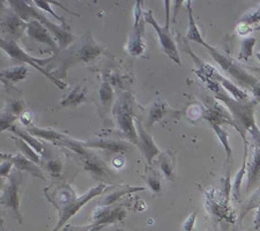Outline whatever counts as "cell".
<instances>
[{
    "mask_svg": "<svg viewBox=\"0 0 260 231\" xmlns=\"http://www.w3.org/2000/svg\"><path fill=\"white\" fill-rule=\"evenodd\" d=\"M109 188L104 184H99L98 186L90 188L86 194L82 196H77L75 192L69 184L57 185L56 187H47L45 188V195L48 200L52 205L56 206L58 213H59V221L56 225L54 230L60 229L61 226L66 224V222L71 220L75 214H77L82 206L98 196L102 193L106 192Z\"/></svg>",
    "mask_w": 260,
    "mask_h": 231,
    "instance_id": "1",
    "label": "cell"
},
{
    "mask_svg": "<svg viewBox=\"0 0 260 231\" xmlns=\"http://www.w3.org/2000/svg\"><path fill=\"white\" fill-rule=\"evenodd\" d=\"M8 4H10L11 10L14 12L15 14H18L21 19L27 21L31 20H39L42 23L47 27L50 31H51L52 35L59 41L60 48H66L69 46L72 42L75 40V36L72 34L66 31L65 29H62L58 24H54L52 21H50L47 16L42 14L36 8H34L32 4L29 3L28 0H7Z\"/></svg>",
    "mask_w": 260,
    "mask_h": 231,
    "instance_id": "2",
    "label": "cell"
},
{
    "mask_svg": "<svg viewBox=\"0 0 260 231\" xmlns=\"http://www.w3.org/2000/svg\"><path fill=\"white\" fill-rule=\"evenodd\" d=\"M0 46H2V49L12 58V59L18 60L21 62H26V64L30 65L31 67H34V69L43 74L45 78H48L50 81H51L53 85H56L59 89H65L66 88L67 85L65 82H62L60 79L56 78V75L50 73L49 70L47 71L43 67L44 65H47L48 62H50L54 58L53 56L47 58V59H37V58L31 57L30 54H28L26 51H24V50L21 48V46L16 43L14 40L2 39V41H0Z\"/></svg>",
    "mask_w": 260,
    "mask_h": 231,
    "instance_id": "3",
    "label": "cell"
},
{
    "mask_svg": "<svg viewBox=\"0 0 260 231\" xmlns=\"http://www.w3.org/2000/svg\"><path fill=\"white\" fill-rule=\"evenodd\" d=\"M134 102L131 94H123L117 101L116 104L112 108L117 126H118L121 133L126 137L129 141L134 145H139V134L138 129L133 124V115L134 111Z\"/></svg>",
    "mask_w": 260,
    "mask_h": 231,
    "instance_id": "4",
    "label": "cell"
},
{
    "mask_svg": "<svg viewBox=\"0 0 260 231\" xmlns=\"http://www.w3.org/2000/svg\"><path fill=\"white\" fill-rule=\"evenodd\" d=\"M102 52L103 49L93 40L91 34L87 32V35L83 36L82 40L70 50L69 56L66 58H62L60 70H58V72L61 73L60 75L64 78L66 71L70 66H73L78 64V62L93 61Z\"/></svg>",
    "mask_w": 260,
    "mask_h": 231,
    "instance_id": "5",
    "label": "cell"
},
{
    "mask_svg": "<svg viewBox=\"0 0 260 231\" xmlns=\"http://www.w3.org/2000/svg\"><path fill=\"white\" fill-rule=\"evenodd\" d=\"M205 48H207V50L211 53V56L214 58L217 64H219L222 69H223L225 72H228L233 78L237 80L238 82H241L242 85L250 87L252 89L253 92L258 90V88L260 87V82L257 81L252 75H250L249 73L244 71L242 66H240L237 62H235L234 60L230 59L227 56H224L223 53H221L219 50H216L215 48H213L209 44H207L206 42H204L203 44Z\"/></svg>",
    "mask_w": 260,
    "mask_h": 231,
    "instance_id": "6",
    "label": "cell"
},
{
    "mask_svg": "<svg viewBox=\"0 0 260 231\" xmlns=\"http://www.w3.org/2000/svg\"><path fill=\"white\" fill-rule=\"evenodd\" d=\"M22 178L23 177L20 174V170L16 169L14 172H12V175L8 176V184L2 194V206L6 208H11L14 212L19 223H22V216H21L19 208V192Z\"/></svg>",
    "mask_w": 260,
    "mask_h": 231,
    "instance_id": "7",
    "label": "cell"
},
{
    "mask_svg": "<svg viewBox=\"0 0 260 231\" xmlns=\"http://www.w3.org/2000/svg\"><path fill=\"white\" fill-rule=\"evenodd\" d=\"M145 16V21L147 23H149L150 26L154 28V30L156 31L158 40H160V44L162 46L163 51L166 52L168 57L170 58L171 60L176 62L177 65H180V60H179V54H178V50L177 46H176L175 42L173 40V37L169 34V28L168 27H161L160 24L156 22V20L154 19L153 16V12L148 11L144 13Z\"/></svg>",
    "mask_w": 260,
    "mask_h": 231,
    "instance_id": "8",
    "label": "cell"
},
{
    "mask_svg": "<svg viewBox=\"0 0 260 231\" xmlns=\"http://www.w3.org/2000/svg\"><path fill=\"white\" fill-rule=\"evenodd\" d=\"M142 0H138L136 8H134V27L132 35L129 37V41L127 43V51L131 56H140L145 50L144 44V23L142 20H145L144 12H142Z\"/></svg>",
    "mask_w": 260,
    "mask_h": 231,
    "instance_id": "9",
    "label": "cell"
},
{
    "mask_svg": "<svg viewBox=\"0 0 260 231\" xmlns=\"http://www.w3.org/2000/svg\"><path fill=\"white\" fill-rule=\"evenodd\" d=\"M27 32L32 40L48 45L53 52L58 51V45L51 36V31L39 20H31L27 23Z\"/></svg>",
    "mask_w": 260,
    "mask_h": 231,
    "instance_id": "10",
    "label": "cell"
},
{
    "mask_svg": "<svg viewBox=\"0 0 260 231\" xmlns=\"http://www.w3.org/2000/svg\"><path fill=\"white\" fill-rule=\"evenodd\" d=\"M123 208L124 207H121V206L117 208H110V206H103L102 208L94 213V223L89 226H102L123 220L126 215V212Z\"/></svg>",
    "mask_w": 260,
    "mask_h": 231,
    "instance_id": "11",
    "label": "cell"
},
{
    "mask_svg": "<svg viewBox=\"0 0 260 231\" xmlns=\"http://www.w3.org/2000/svg\"><path fill=\"white\" fill-rule=\"evenodd\" d=\"M24 29H27V23L24 20L20 18L18 14H15L13 11L4 12L2 16V30L7 34H10L12 39H19L22 36Z\"/></svg>",
    "mask_w": 260,
    "mask_h": 231,
    "instance_id": "12",
    "label": "cell"
},
{
    "mask_svg": "<svg viewBox=\"0 0 260 231\" xmlns=\"http://www.w3.org/2000/svg\"><path fill=\"white\" fill-rule=\"evenodd\" d=\"M2 159H10V161L13 162L14 167L20 171H26L28 174L32 175L34 177L45 179L43 172H42L40 166L31 161L30 158L24 156L23 154H16V155H11V154H2Z\"/></svg>",
    "mask_w": 260,
    "mask_h": 231,
    "instance_id": "13",
    "label": "cell"
},
{
    "mask_svg": "<svg viewBox=\"0 0 260 231\" xmlns=\"http://www.w3.org/2000/svg\"><path fill=\"white\" fill-rule=\"evenodd\" d=\"M137 129H138V134H139L140 149L145 155L147 163L150 164V163L153 162L154 157H156L157 155L161 154V150L157 148V146L154 142L152 136H150V134L147 132L144 127H142L140 123H138Z\"/></svg>",
    "mask_w": 260,
    "mask_h": 231,
    "instance_id": "14",
    "label": "cell"
},
{
    "mask_svg": "<svg viewBox=\"0 0 260 231\" xmlns=\"http://www.w3.org/2000/svg\"><path fill=\"white\" fill-rule=\"evenodd\" d=\"M87 148H99L104 149L107 152L119 154V153H128L129 145L125 144L123 141L110 140V139H93L83 142Z\"/></svg>",
    "mask_w": 260,
    "mask_h": 231,
    "instance_id": "15",
    "label": "cell"
},
{
    "mask_svg": "<svg viewBox=\"0 0 260 231\" xmlns=\"http://www.w3.org/2000/svg\"><path fill=\"white\" fill-rule=\"evenodd\" d=\"M8 131H11L13 134H15L16 137H20L21 139H23L24 141L28 142L29 145H30L34 149L36 150L37 153H39L41 156L43 157H47L48 154H47V148H45L44 144H42V142L39 140V139H36L37 137L32 136L31 133H29L28 131H24V129H21L19 128L18 126H11L10 129Z\"/></svg>",
    "mask_w": 260,
    "mask_h": 231,
    "instance_id": "16",
    "label": "cell"
},
{
    "mask_svg": "<svg viewBox=\"0 0 260 231\" xmlns=\"http://www.w3.org/2000/svg\"><path fill=\"white\" fill-rule=\"evenodd\" d=\"M170 112H171L170 108L165 102V101H162V100L154 101V102L152 103V106H150V108H149L148 121H147V125H148L149 127H152L154 123H156V121L161 120L162 118H165L168 113H170Z\"/></svg>",
    "mask_w": 260,
    "mask_h": 231,
    "instance_id": "17",
    "label": "cell"
},
{
    "mask_svg": "<svg viewBox=\"0 0 260 231\" xmlns=\"http://www.w3.org/2000/svg\"><path fill=\"white\" fill-rule=\"evenodd\" d=\"M27 74H28L27 67L24 65H19V66L10 67V69L2 70L0 78H2V81L4 83H16L26 79Z\"/></svg>",
    "mask_w": 260,
    "mask_h": 231,
    "instance_id": "18",
    "label": "cell"
},
{
    "mask_svg": "<svg viewBox=\"0 0 260 231\" xmlns=\"http://www.w3.org/2000/svg\"><path fill=\"white\" fill-rule=\"evenodd\" d=\"M31 2H32L34 4H35V5H36L37 7L41 8L42 11H44V12H47V13L51 14L54 19H56L57 21H59V22H60V23H62V24L65 23L64 19L60 18L59 15H57L56 13H54V11L52 10V8H51V5L58 6L59 8H61L62 11L67 12V13H70V14H72V15H77V16H79V14L74 13L73 11H71L70 8H67L66 6L62 5V4L58 2V0H31Z\"/></svg>",
    "mask_w": 260,
    "mask_h": 231,
    "instance_id": "19",
    "label": "cell"
},
{
    "mask_svg": "<svg viewBox=\"0 0 260 231\" xmlns=\"http://www.w3.org/2000/svg\"><path fill=\"white\" fill-rule=\"evenodd\" d=\"M260 178V148L257 146L254 149V155L249 168V176H247L246 190L250 191L254 187Z\"/></svg>",
    "mask_w": 260,
    "mask_h": 231,
    "instance_id": "20",
    "label": "cell"
},
{
    "mask_svg": "<svg viewBox=\"0 0 260 231\" xmlns=\"http://www.w3.org/2000/svg\"><path fill=\"white\" fill-rule=\"evenodd\" d=\"M145 187H132V186H117V190H114L104 196V199L101 201L100 206H111L117 200H119L123 195L129 194L133 192L144 191Z\"/></svg>",
    "mask_w": 260,
    "mask_h": 231,
    "instance_id": "21",
    "label": "cell"
},
{
    "mask_svg": "<svg viewBox=\"0 0 260 231\" xmlns=\"http://www.w3.org/2000/svg\"><path fill=\"white\" fill-rule=\"evenodd\" d=\"M87 88L85 87H75L66 97L60 102V107H78L79 104L83 103L86 101Z\"/></svg>",
    "mask_w": 260,
    "mask_h": 231,
    "instance_id": "22",
    "label": "cell"
},
{
    "mask_svg": "<svg viewBox=\"0 0 260 231\" xmlns=\"http://www.w3.org/2000/svg\"><path fill=\"white\" fill-rule=\"evenodd\" d=\"M186 11L188 14V29H187V34H186V39H187V41H192V42H196V43H198V44H203L205 41L203 40V37H201V35H200L198 27H197L193 14H192V7H191L190 2H188L186 5Z\"/></svg>",
    "mask_w": 260,
    "mask_h": 231,
    "instance_id": "23",
    "label": "cell"
},
{
    "mask_svg": "<svg viewBox=\"0 0 260 231\" xmlns=\"http://www.w3.org/2000/svg\"><path fill=\"white\" fill-rule=\"evenodd\" d=\"M15 142V145L18 146V148L21 150V153H22L24 156H27L28 158H30L31 161H34L37 164H42V159H41V155L36 152L35 149L32 148V147L23 140V139H21L20 137H13L12 138Z\"/></svg>",
    "mask_w": 260,
    "mask_h": 231,
    "instance_id": "24",
    "label": "cell"
},
{
    "mask_svg": "<svg viewBox=\"0 0 260 231\" xmlns=\"http://www.w3.org/2000/svg\"><path fill=\"white\" fill-rule=\"evenodd\" d=\"M99 96L101 103L104 108V113H107L109 109L111 108L112 101H114V89H112L111 85L108 81H103L102 85H101Z\"/></svg>",
    "mask_w": 260,
    "mask_h": 231,
    "instance_id": "25",
    "label": "cell"
},
{
    "mask_svg": "<svg viewBox=\"0 0 260 231\" xmlns=\"http://www.w3.org/2000/svg\"><path fill=\"white\" fill-rule=\"evenodd\" d=\"M244 159H243V167L242 169L238 171V174L236 175V178H235V182H234V196L236 199H238V196H240V190H241V184H242V180H243V176H244V172L246 169V156H247V142H245V149H244Z\"/></svg>",
    "mask_w": 260,
    "mask_h": 231,
    "instance_id": "26",
    "label": "cell"
},
{
    "mask_svg": "<svg viewBox=\"0 0 260 231\" xmlns=\"http://www.w3.org/2000/svg\"><path fill=\"white\" fill-rule=\"evenodd\" d=\"M211 125L214 128V131H215L217 138H219L220 141L222 142V145L224 146L225 152H227V159L229 161L230 157H232V148H230V146L228 144V133L225 132L219 124H211Z\"/></svg>",
    "mask_w": 260,
    "mask_h": 231,
    "instance_id": "27",
    "label": "cell"
},
{
    "mask_svg": "<svg viewBox=\"0 0 260 231\" xmlns=\"http://www.w3.org/2000/svg\"><path fill=\"white\" fill-rule=\"evenodd\" d=\"M160 167L163 174L166 175L168 179H174V169H173V162L169 157V154H160Z\"/></svg>",
    "mask_w": 260,
    "mask_h": 231,
    "instance_id": "28",
    "label": "cell"
},
{
    "mask_svg": "<svg viewBox=\"0 0 260 231\" xmlns=\"http://www.w3.org/2000/svg\"><path fill=\"white\" fill-rule=\"evenodd\" d=\"M255 44V39H246L242 42V49H241V53H240V59H244L247 60L249 58L252 56V49L253 45Z\"/></svg>",
    "mask_w": 260,
    "mask_h": 231,
    "instance_id": "29",
    "label": "cell"
},
{
    "mask_svg": "<svg viewBox=\"0 0 260 231\" xmlns=\"http://www.w3.org/2000/svg\"><path fill=\"white\" fill-rule=\"evenodd\" d=\"M238 22L244 23V24H246V26H251V24L259 23L260 22V5L252 12H250V13H247L244 16H242Z\"/></svg>",
    "mask_w": 260,
    "mask_h": 231,
    "instance_id": "30",
    "label": "cell"
},
{
    "mask_svg": "<svg viewBox=\"0 0 260 231\" xmlns=\"http://www.w3.org/2000/svg\"><path fill=\"white\" fill-rule=\"evenodd\" d=\"M16 118H18V116L13 115V113L8 110L5 112H2V132L10 129L11 126L14 125V121Z\"/></svg>",
    "mask_w": 260,
    "mask_h": 231,
    "instance_id": "31",
    "label": "cell"
},
{
    "mask_svg": "<svg viewBox=\"0 0 260 231\" xmlns=\"http://www.w3.org/2000/svg\"><path fill=\"white\" fill-rule=\"evenodd\" d=\"M146 182L148 183L149 187L152 188L153 192L156 193V194H157V193H161V190H162L161 182H160V179H158L156 174H152V175L147 176Z\"/></svg>",
    "mask_w": 260,
    "mask_h": 231,
    "instance_id": "32",
    "label": "cell"
},
{
    "mask_svg": "<svg viewBox=\"0 0 260 231\" xmlns=\"http://www.w3.org/2000/svg\"><path fill=\"white\" fill-rule=\"evenodd\" d=\"M2 166H0V170H2V178L7 177L10 175L12 168L14 167L13 162L10 161V159H2Z\"/></svg>",
    "mask_w": 260,
    "mask_h": 231,
    "instance_id": "33",
    "label": "cell"
},
{
    "mask_svg": "<svg viewBox=\"0 0 260 231\" xmlns=\"http://www.w3.org/2000/svg\"><path fill=\"white\" fill-rule=\"evenodd\" d=\"M23 110V104L20 101H12L11 106L8 107V111L13 113L15 116H19Z\"/></svg>",
    "mask_w": 260,
    "mask_h": 231,
    "instance_id": "34",
    "label": "cell"
},
{
    "mask_svg": "<svg viewBox=\"0 0 260 231\" xmlns=\"http://www.w3.org/2000/svg\"><path fill=\"white\" fill-rule=\"evenodd\" d=\"M47 168L52 175H58L61 170V163L59 161H53V159H51V161L48 162Z\"/></svg>",
    "mask_w": 260,
    "mask_h": 231,
    "instance_id": "35",
    "label": "cell"
},
{
    "mask_svg": "<svg viewBox=\"0 0 260 231\" xmlns=\"http://www.w3.org/2000/svg\"><path fill=\"white\" fill-rule=\"evenodd\" d=\"M165 3V12H166V27L169 28L170 22V6H171V0H163Z\"/></svg>",
    "mask_w": 260,
    "mask_h": 231,
    "instance_id": "36",
    "label": "cell"
},
{
    "mask_svg": "<svg viewBox=\"0 0 260 231\" xmlns=\"http://www.w3.org/2000/svg\"><path fill=\"white\" fill-rule=\"evenodd\" d=\"M196 216H197V212H194L190 217H187V220L185 223H184V230H192L194 225V221H196Z\"/></svg>",
    "mask_w": 260,
    "mask_h": 231,
    "instance_id": "37",
    "label": "cell"
},
{
    "mask_svg": "<svg viewBox=\"0 0 260 231\" xmlns=\"http://www.w3.org/2000/svg\"><path fill=\"white\" fill-rule=\"evenodd\" d=\"M186 2V0H175L174 3V14H173V22L176 21V18H177V14H178V11L180 10V7H182L183 3Z\"/></svg>",
    "mask_w": 260,
    "mask_h": 231,
    "instance_id": "38",
    "label": "cell"
},
{
    "mask_svg": "<svg viewBox=\"0 0 260 231\" xmlns=\"http://www.w3.org/2000/svg\"><path fill=\"white\" fill-rule=\"evenodd\" d=\"M30 119L31 115H29V113H24L23 116H21V121H22L23 125H30Z\"/></svg>",
    "mask_w": 260,
    "mask_h": 231,
    "instance_id": "39",
    "label": "cell"
},
{
    "mask_svg": "<svg viewBox=\"0 0 260 231\" xmlns=\"http://www.w3.org/2000/svg\"><path fill=\"white\" fill-rule=\"evenodd\" d=\"M254 206H258V214H257V217H255V228H259L260 226V198H259V201L257 204H255Z\"/></svg>",
    "mask_w": 260,
    "mask_h": 231,
    "instance_id": "40",
    "label": "cell"
},
{
    "mask_svg": "<svg viewBox=\"0 0 260 231\" xmlns=\"http://www.w3.org/2000/svg\"><path fill=\"white\" fill-rule=\"evenodd\" d=\"M254 30H260V24H259L258 27H255V28H254Z\"/></svg>",
    "mask_w": 260,
    "mask_h": 231,
    "instance_id": "41",
    "label": "cell"
},
{
    "mask_svg": "<svg viewBox=\"0 0 260 231\" xmlns=\"http://www.w3.org/2000/svg\"><path fill=\"white\" fill-rule=\"evenodd\" d=\"M142 3H144V0H142Z\"/></svg>",
    "mask_w": 260,
    "mask_h": 231,
    "instance_id": "42",
    "label": "cell"
}]
</instances>
